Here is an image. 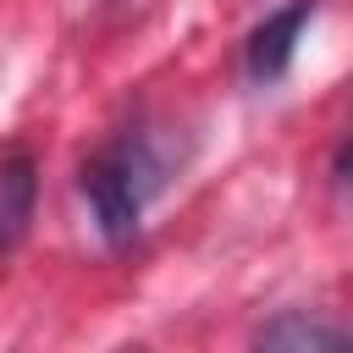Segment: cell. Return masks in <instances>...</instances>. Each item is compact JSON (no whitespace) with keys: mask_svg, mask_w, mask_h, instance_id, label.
Returning <instances> with one entry per match:
<instances>
[{"mask_svg":"<svg viewBox=\"0 0 353 353\" xmlns=\"http://www.w3.org/2000/svg\"><path fill=\"white\" fill-rule=\"evenodd\" d=\"M182 171V149L171 143L165 127L154 121H138V127H121L110 143H99L88 160H83V199H88V215L99 226V237L110 248L132 243L149 204L171 188V176Z\"/></svg>","mask_w":353,"mask_h":353,"instance_id":"obj_1","label":"cell"},{"mask_svg":"<svg viewBox=\"0 0 353 353\" xmlns=\"http://www.w3.org/2000/svg\"><path fill=\"white\" fill-rule=\"evenodd\" d=\"M314 11H320V0H287L281 11H270V17L248 33V44H243V72H248V83L270 88V83H281V77L292 72L298 39H303V28H309Z\"/></svg>","mask_w":353,"mask_h":353,"instance_id":"obj_2","label":"cell"},{"mask_svg":"<svg viewBox=\"0 0 353 353\" xmlns=\"http://www.w3.org/2000/svg\"><path fill=\"white\" fill-rule=\"evenodd\" d=\"M33 210H39V165H33V154L17 149L0 160V259L28 237Z\"/></svg>","mask_w":353,"mask_h":353,"instance_id":"obj_3","label":"cell"},{"mask_svg":"<svg viewBox=\"0 0 353 353\" xmlns=\"http://www.w3.org/2000/svg\"><path fill=\"white\" fill-rule=\"evenodd\" d=\"M254 342H259V347H336L342 331H336V325H320V320H309V314H281V320L259 325Z\"/></svg>","mask_w":353,"mask_h":353,"instance_id":"obj_4","label":"cell"}]
</instances>
